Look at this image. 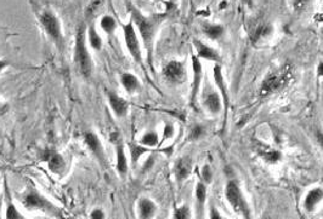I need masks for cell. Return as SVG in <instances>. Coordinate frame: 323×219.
Here are the masks:
<instances>
[{"label":"cell","instance_id":"cell-1","mask_svg":"<svg viewBox=\"0 0 323 219\" xmlns=\"http://www.w3.org/2000/svg\"><path fill=\"white\" fill-rule=\"evenodd\" d=\"M129 10H130L131 15V21L138 28V32L140 36H141L142 42L147 51V58L148 62H152V55H153V41H155L156 32H157L159 23L162 21V16H153V17H146L139 11L138 9L134 8L132 5H129Z\"/></svg>","mask_w":323,"mask_h":219},{"label":"cell","instance_id":"cell-2","mask_svg":"<svg viewBox=\"0 0 323 219\" xmlns=\"http://www.w3.org/2000/svg\"><path fill=\"white\" fill-rule=\"evenodd\" d=\"M22 206L28 211H41L43 213L48 214L49 217L55 219H65L61 208L54 202L50 201L48 198L36 191L35 189H29V190L23 195L21 199Z\"/></svg>","mask_w":323,"mask_h":219},{"label":"cell","instance_id":"cell-3","mask_svg":"<svg viewBox=\"0 0 323 219\" xmlns=\"http://www.w3.org/2000/svg\"><path fill=\"white\" fill-rule=\"evenodd\" d=\"M292 78L293 69L289 64L270 72L261 82L260 95L262 97H266V96L276 94V92H281L283 89L287 87Z\"/></svg>","mask_w":323,"mask_h":219},{"label":"cell","instance_id":"cell-4","mask_svg":"<svg viewBox=\"0 0 323 219\" xmlns=\"http://www.w3.org/2000/svg\"><path fill=\"white\" fill-rule=\"evenodd\" d=\"M74 62L81 74L85 79H89L92 74V61L88 48H86V29L81 26L77 29L75 46H74Z\"/></svg>","mask_w":323,"mask_h":219},{"label":"cell","instance_id":"cell-5","mask_svg":"<svg viewBox=\"0 0 323 219\" xmlns=\"http://www.w3.org/2000/svg\"><path fill=\"white\" fill-rule=\"evenodd\" d=\"M225 195L229 204L231 205V207L234 208L236 213L241 214L243 219H252L249 206L247 204V201H245V199L243 198L241 188H239L237 182L230 181L229 183L226 184Z\"/></svg>","mask_w":323,"mask_h":219},{"label":"cell","instance_id":"cell-6","mask_svg":"<svg viewBox=\"0 0 323 219\" xmlns=\"http://www.w3.org/2000/svg\"><path fill=\"white\" fill-rule=\"evenodd\" d=\"M123 35H124V41L129 54H130L132 59H134L136 63L141 64L142 63L141 46H140L138 32H136L135 26L131 19L123 26Z\"/></svg>","mask_w":323,"mask_h":219},{"label":"cell","instance_id":"cell-7","mask_svg":"<svg viewBox=\"0 0 323 219\" xmlns=\"http://www.w3.org/2000/svg\"><path fill=\"white\" fill-rule=\"evenodd\" d=\"M41 23L46 34L50 36V39H51L59 48H61L63 42L62 29L59 18L56 17L55 14H52L51 11H44L41 16Z\"/></svg>","mask_w":323,"mask_h":219},{"label":"cell","instance_id":"cell-8","mask_svg":"<svg viewBox=\"0 0 323 219\" xmlns=\"http://www.w3.org/2000/svg\"><path fill=\"white\" fill-rule=\"evenodd\" d=\"M111 141L115 144L116 149V171L121 178H125L129 172V161L125 154V148L118 132H113L111 135Z\"/></svg>","mask_w":323,"mask_h":219},{"label":"cell","instance_id":"cell-9","mask_svg":"<svg viewBox=\"0 0 323 219\" xmlns=\"http://www.w3.org/2000/svg\"><path fill=\"white\" fill-rule=\"evenodd\" d=\"M84 142L88 145L89 150L91 151V154L94 155V158L98 160L100 165L103 168H107V157H106L105 149L100 141L99 136L92 131H88L84 134Z\"/></svg>","mask_w":323,"mask_h":219},{"label":"cell","instance_id":"cell-10","mask_svg":"<svg viewBox=\"0 0 323 219\" xmlns=\"http://www.w3.org/2000/svg\"><path fill=\"white\" fill-rule=\"evenodd\" d=\"M163 75L170 84H182L186 79V69L184 63L172 61L163 69Z\"/></svg>","mask_w":323,"mask_h":219},{"label":"cell","instance_id":"cell-11","mask_svg":"<svg viewBox=\"0 0 323 219\" xmlns=\"http://www.w3.org/2000/svg\"><path fill=\"white\" fill-rule=\"evenodd\" d=\"M105 91H106V95H107L108 104L112 109L113 114H115L117 118H124L125 115L128 114V111H129L128 102H126L123 97H121V96L116 94V92H113L112 90L106 89Z\"/></svg>","mask_w":323,"mask_h":219},{"label":"cell","instance_id":"cell-12","mask_svg":"<svg viewBox=\"0 0 323 219\" xmlns=\"http://www.w3.org/2000/svg\"><path fill=\"white\" fill-rule=\"evenodd\" d=\"M43 159L44 161L48 164L49 170L52 172V173L61 176L63 174V172L66 171V167H67V164H66L65 159L61 154H59L58 151L54 150H46L43 155Z\"/></svg>","mask_w":323,"mask_h":219},{"label":"cell","instance_id":"cell-13","mask_svg":"<svg viewBox=\"0 0 323 219\" xmlns=\"http://www.w3.org/2000/svg\"><path fill=\"white\" fill-rule=\"evenodd\" d=\"M192 72H193V81H192V94H191V103L195 104L196 99H197V95L199 92V87H201L202 82V64L199 62V58L196 55H192Z\"/></svg>","mask_w":323,"mask_h":219},{"label":"cell","instance_id":"cell-14","mask_svg":"<svg viewBox=\"0 0 323 219\" xmlns=\"http://www.w3.org/2000/svg\"><path fill=\"white\" fill-rule=\"evenodd\" d=\"M193 45H195L196 51H197V56L201 58H204L206 61L215 62L216 64L221 62V56L216 51L215 49L211 48V46L203 44L202 41L199 40H193Z\"/></svg>","mask_w":323,"mask_h":219},{"label":"cell","instance_id":"cell-15","mask_svg":"<svg viewBox=\"0 0 323 219\" xmlns=\"http://www.w3.org/2000/svg\"><path fill=\"white\" fill-rule=\"evenodd\" d=\"M192 160L188 157L180 158L174 165V174L178 182H184L191 174Z\"/></svg>","mask_w":323,"mask_h":219},{"label":"cell","instance_id":"cell-16","mask_svg":"<svg viewBox=\"0 0 323 219\" xmlns=\"http://www.w3.org/2000/svg\"><path fill=\"white\" fill-rule=\"evenodd\" d=\"M140 219H153L157 213V205L148 198H141L138 202Z\"/></svg>","mask_w":323,"mask_h":219},{"label":"cell","instance_id":"cell-17","mask_svg":"<svg viewBox=\"0 0 323 219\" xmlns=\"http://www.w3.org/2000/svg\"><path fill=\"white\" fill-rule=\"evenodd\" d=\"M204 107L212 114H219L224 107L222 97L219 92H209L204 98Z\"/></svg>","mask_w":323,"mask_h":219},{"label":"cell","instance_id":"cell-18","mask_svg":"<svg viewBox=\"0 0 323 219\" xmlns=\"http://www.w3.org/2000/svg\"><path fill=\"white\" fill-rule=\"evenodd\" d=\"M121 84L128 94H135L141 89L138 76H135L131 73H123L121 76Z\"/></svg>","mask_w":323,"mask_h":219},{"label":"cell","instance_id":"cell-19","mask_svg":"<svg viewBox=\"0 0 323 219\" xmlns=\"http://www.w3.org/2000/svg\"><path fill=\"white\" fill-rule=\"evenodd\" d=\"M323 200V190L321 188L312 189L308 192L306 195L305 201H304V207L308 212H312L316 208L319 202Z\"/></svg>","mask_w":323,"mask_h":219},{"label":"cell","instance_id":"cell-20","mask_svg":"<svg viewBox=\"0 0 323 219\" xmlns=\"http://www.w3.org/2000/svg\"><path fill=\"white\" fill-rule=\"evenodd\" d=\"M214 80L215 84L218 85L219 90L222 94V102H224V107L227 109L229 107V96H227V90H226V84L224 81V75H222L221 68L219 64H215L214 67Z\"/></svg>","mask_w":323,"mask_h":219},{"label":"cell","instance_id":"cell-21","mask_svg":"<svg viewBox=\"0 0 323 219\" xmlns=\"http://www.w3.org/2000/svg\"><path fill=\"white\" fill-rule=\"evenodd\" d=\"M203 33L212 40H219L225 33L224 26L212 25V23H204L203 25Z\"/></svg>","mask_w":323,"mask_h":219},{"label":"cell","instance_id":"cell-22","mask_svg":"<svg viewBox=\"0 0 323 219\" xmlns=\"http://www.w3.org/2000/svg\"><path fill=\"white\" fill-rule=\"evenodd\" d=\"M5 219H26L17 210L16 205L12 201L11 196L6 189V206H5Z\"/></svg>","mask_w":323,"mask_h":219},{"label":"cell","instance_id":"cell-23","mask_svg":"<svg viewBox=\"0 0 323 219\" xmlns=\"http://www.w3.org/2000/svg\"><path fill=\"white\" fill-rule=\"evenodd\" d=\"M86 33H88V41L90 46H91L95 51H100V50L102 49V39L98 31H96V28L94 26H90Z\"/></svg>","mask_w":323,"mask_h":219},{"label":"cell","instance_id":"cell-24","mask_svg":"<svg viewBox=\"0 0 323 219\" xmlns=\"http://www.w3.org/2000/svg\"><path fill=\"white\" fill-rule=\"evenodd\" d=\"M129 150H130V160L132 165H136L139 162L140 159L146 152L149 151L147 147H144L141 144H130L129 145Z\"/></svg>","mask_w":323,"mask_h":219},{"label":"cell","instance_id":"cell-25","mask_svg":"<svg viewBox=\"0 0 323 219\" xmlns=\"http://www.w3.org/2000/svg\"><path fill=\"white\" fill-rule=\"evenodd\" d=\"M100 26H101L102 31L105 32L106 34L112 35L113 33H115L116 28H117V21H116L115 17H112V16L106 15L103 16L101 21H100Z\"/></svg>","mask_w":323,"mask_h":219},{"label":"cell","instance_id":"cell-26","mask_svg":"<svg viewBox=\"0 0 323 219\" xmlns=\"http://www.w3.org/2000/svg\"><path fill=\"white\" fill-rule=\"evenodd\" d=\"M158 142H159V137L156 131H147L144 136H142L141 139H140V144L147 148L157 147Z\"/></svg>","mask_w":323,"mask_h":219},{"label":"cell","instance_id":"cell-27","mask_svg":"<svg viewBox=\"0 0 323 219\" xmlns=\"http://www.w3.org/2000/svg\"><path fill=\"white\" fill-rule=\"evenodd\" d=\"M271 33H272V26L271 25L259 26V27L255 29L254 34H253V41L258 42L260 40H264V39L268 38V36L271 34Z\"/></svg>","mask_w":323,"mask_h":219},{"label":"cell","instance_id":"cell-28","mask_svg":"<svg viewBox=\"0 0 323 219\" xmlns=\"http://www.w3.org/2000/svg\"><path fill=\"white\" fill-rule=\"evenodd\" d=\"M262 158H264L265 161H268L269 164H276L282 159V152L276 150V149L271 148H266L261 151Z\"/></svg>","mask_w":323,"mask_h":219},{"label":"cell","instance_id":"cell-29","mask_svg":"<svg viewBox=\"0 0 323 219\" xmlns=\"http://www.w3.org/2000/svg\"><path fill=\"white\" fill-rule=\"evenodd\" d=\"M196 199H197L199 205H204L206 200V185L203 182H198L197 185H196Z\"/></svg>","mask_w":323,"mask_h":219},{"label":"cell","instance_id":"cell-30","mask_svg":"<svg viewBox=\"0 0 323 219\" xmlns=\"http://www.w3.org/2000/svg\"><path fill=\"white\" fill-rule=\"evenodd\" d=\"M191 218V212H189L188 206H180L176 208L173 213V219H189Z\"/></svg>","mask_w":323,"mask_h":219},{"label":"cell","instance_id":"cell-31","mask_svg":"<svg viewBox=\"0 0 323 219\" xmlns=\"http://www.w3.org/2000/svg\"><path fill=\"white\" fill-rule=\"evenodd\" d=\"M204 135H205V128L203 127L202 125H195L191 128V131H189L188 138L191 139V141H197V139H201L204 137Z\"/></svg>","mask_w":323,"mask_h":219},{"label":"cell","instance_id":"cell-32","mask_svg":"<svg viewBox=\"0 0 323 219\" xmlns=\"http://www.w3.org/2000/svg\"><path fill=\"white\" fill-rule=\"evenodd\" d=\"M212 177H213V174H212L211 167L205 165L204 167L202 168V178H203V181L206 182V183H209V182L212 181Z\"/></svg>","mask_w":323,"mask_h":219},{"label":"cell","instance_id":"cell-33","mask_svg":"<svg viewBox=\"0 0 323 219\" xmlns=\"http://www.w3.org/2000/svg\"><path fill=\"white\" fill-rule=\"evenodd\" d=\"M89 219H106V214L101 208H94L90 213Z\"/></svg>","mask_w":323,"mask_h":219},{"label":"cell","instance_id":"cell-34","mask_svg":"<svg viewBox=\"0 0 323 219\" xmlns=\"http://www.w3.org/2000/svg\"><path fill=\"white\" fill-rule=\"evenodd\" d=\"M174 127L170 124L165 125L164 127V134H163V137H164V139H170L173 136H174Z\"/></svg>","mask_w":323,"mask_h":219},{"label":"cell","instance_id":"cell-35","mask_svg":"<svg viewBox=\"0 0 323 219\" xmlns=\"http://www.w3.org/2000/svg\"><path fill=\"white\" fill-rule=\"evenodd\" d=\"M310 2H311V0H293V5H294V8L296 10H301L304 9Z\"/></svg>","mask_w":323,"mask_h":219},{"label":"cell","instance_id":"cell-36","mask_svg":"<svg viewBox=\"0 0 323 219\" xmlns=\"http://www.w3.org/2000/svg\"><path fill=\"white\" fill-rule=\"evenodd\" d=\"M209 218L211 219H224L221 217V214L219 213V211L214 207V206H212L211 211H209Z\"/></svg>","mask_w":323,"mask_h":219},{"label":"cell","instance_id":"cell-37","mask_svg":"<svg viewBox=\"0 0 323 219\" xmlns=\"http://www.w3.org/2000/svg\"><path fill=\"white\" fill-rule=\"evenodd\" d=\"M317 76L318 78H323V61L319 62L317 65Z\"/></svg>","mask_w":323,"mask_h":219},{"label":"cell","instance_id":"cell-38","mask_svg":"<svg viewBox=\"0 0 323 219\" xmlns=\"http://www.w3.org/2000/svg\"><path fill=\"white\" fill-rule=\"evenodd\" d=\"M316 138H317V141H318V143H319V145H321V148H322V150H323V132H317V134H316Z\"/></svg>","mask_w":323,"mask_h":219},{"label":"cell","instance_id":"cell-39","mask_svg":"<svg viewBox=\"0 0 323 219\" xmlns=\"http://www.w3.org/2000/svg\"><path fill=\"white\" fill-rule=\"evenodd\" d=\"M8 65H9L8 61H0V72L4 71V69L8 67Z\"/></svg>","mask_w":323,"mask_h":219},{"label":"cell","instance_id":"cell-40","mask_svg":"<svg viewBox=\"0 0 323 219\" xmlns=\"http://www.w3.org/2000/svg\"><path fill=\"white\" fill-rule=\"evenodd\" d=\"M322 35H323V28H322Z\"/></svg>","mask_w":323,"mask_h":219}]
</instances>
